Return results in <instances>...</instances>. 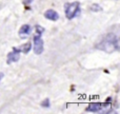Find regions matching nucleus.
I'll list each match as a JSON object with an SVG mask.
<instances>
[{
    "instance_id": "nucleus-7",
    "label": "nucleus",
    "mask_w": 120,
    "mask_h": 114,
    "mask_svg": "<svg viewBox=\"0 0 120 114\" xmlns=\"http://www.w3.org/2000/svg\"><path fill=\"white\" fill-rule=\"evenodd\" d=\"M103 106L104 105L100 104V102H93V104L89 105L86 111H89V112H99L100 110H102V108H104Z\"/></svg>"
},
{
    "instance_id": "nucleus-11",
    "label": "nucleus",
    "mask_w": 120,
    "mask_h": 114,
    "mask_svg": "<svg viewBox=\"0 0 120 114\" xmlns=\"http://www.w3.org/2000/svg\"><path fill=\"white\" fill-rule=\"evenodd\" d=\"M91 10L97 12V11H101V8H100L98 4H93V5H92V8H91Z\"/></svg>"
},
{
    "instance_id": "nucleus-9",
    "label": "nucleus",
    "mask_w": 120,
    "mask_h": 114,
    "mask_svg": "<svg viewBox=\"0 0 120 114\" xmlns=\"http://www.w3.org/2000/svg\"><path fill=\"white\" fill-rule=\"evenodd\" d=\"M44 32V29L40 25H36V34L37 35H42V33Z\"/></svg>"
},
{
    "instance_id": "nucleus-6",
    "label": "nucleus",
    "mask_w": 120,
    "mask_h": 114,
    "mask_svg": "<svg viewBox=\"0 0 120 114\" xmlns=\"http://www.w3.org/2000/svg\"><path fill=\"white\" fill-rule=\"evenodd\" d=\"M30 33H31V25L29 24H23L19 30V36L21 38H23V39L26 38L30 35Z\"/></svg>"
},
{
    "instance_id": "nucleus-2",
    "label": "nucleus",
    "mask_w": 120,
    "mask_h": 114,
    "mask_svg": "<svg viewBox=\"0 0 120 114\" xmlns=\"http://www.w3.org/2000/svg\"><path fill=\"white\" fill-rule=\"evenodd\" d=\"M64 10H65V16L68 19H73L74 17H76L80 12L79 8V2L75 1L72 3H66L64 5Z\"/></svg>"
},
{
    "instance_id": "nucleus-13",
    "label": "nucleus",
    "mask_w": 120,
    "mask_h": 114,
    "mask_svg": "<svg viewBox=\"0 0 120 114\" xmlns=\"http://www.w3.org/2000/svg\"><path fill=\"white\" fill-rule=\"evenodd\" d=\"M2 77H3V73H0V80L2 79Z\"/></svg>"
},
{
    "instance_id": "nucleus-10",
    "label": "nucleus",
    "mask_w": 120,
    "mask_h": 114,
    "mask_svg": "<svg viewBox=\"0 0 120 114\" xmlns=\"http://www.w3.org/2000/svg\"><path fill=\"white\" fill-rule=\"evenodd\" d=\"M41 106L44 107V108H50V106H51L50 105V99H49V98H45V99L41 102Z\"/></svg>"
},
{
    "instance_id": "nucleus-12",
    "label": "nucleus",
    "mask_w": 120,
    "mask_h": 114,
    "mask_svg": "<svg viewBox=\"0 0 120 114\" xmlns=\"http://www.w3.org/2000/svg\"><path fill=\"white\" fill-rule=\"evenodd\" d=\"M32 2H33V0H23V3H24L25 5H30Z\"/></svg>"
},
{
    "instance_id": "nucleus-1",
    "label": "nucleus",
    "mask_w": 120,
    "mask_h": 114,
    "mask_svg": "<svg viewBox=\"0 0 120 114\" xmlns=\"http://www.w3.org/2000/svg\"><path fill=\"white\" fill-rule=\"evenodd\" d=\"M96 48L99 49V50H103L108 53H112L114 51H117L119 49L118 36L113 33L108 34L96 44Z\"/></svg>"
},
{
    "instance_id": "nucleus-3",
    "label": "nucleus",
    "mask_w": 120,
    "mask_h": 114,
    "mask_svg": "<svg viewBox=\"0 0 120 114\" xmlns=\"http://www.w3.org/2000/svg\"><path fill=\"white\" fill-rule=\"evenodd\" d=\"M34 52L37 55H40L43 52V40L41 38V35L36 34L34 36Z\"/></svg>"
},
{
    "instance_id": "nucleus-4",
    "label": "nucleus",
    "mask_w": 120,
    "mask_h": 114,
    "mask_svg": "<svg viewBox=\"0 0 120 114\" xmlns=\"http://www.w3.org/2000/svg\"><path fill=\"white\" fill-rule=\"evenodd\" d=\"M19 57H20V52H19L16 48H13V51L11 53H8V55L6 62H8V64H11L12 62H16L19 60Z\"/></svg>"
},
{
    "instance_id": "nucleus-8",
    "label": "nucleus",
    "mask_w": 120,
    "mask_h": 114,
    "mask_svg": "<svg viewBox=\"0 0 120 114\" xmlns=\"http://www.w3.org/2000/svg\"><path fill=\"white\" fill-rule=\"evenodd\" d=\"M31 47H32L31 42L27 41L26 43L22 44V46H20L19 48H16V49L19 51V52H22V53H24V54H27V53L30 52V50H31Z\"/></svg>"
},
{
    "instance_id": "nucleus-5",
    "label": "nucleus",
    "mask_w": 120,
    "mask_h": 114,
    "mask_svg": "<svg viewBox=\"0 0 120 114\" xmlns=\"http://www.w3.org/2000/svg\"><path fill=\"white\" fill-rule=\"evenodd\" d=\"M44 17H45L46 19H49V20L57 21L59 19V14L54 10H48L44 13Z\"/></svg>"
}]
</instances>
